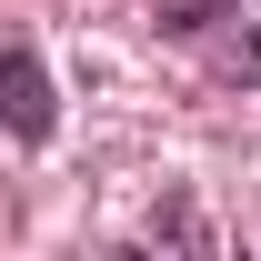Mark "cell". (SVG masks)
<instances>
[{
	"label": "cell",
	"mask_w": 261,
	"mask_h": 261,
	"mask_svg": "<svg viewBox=\"0 0 261 261\" xmlns=\"http://www.w3.org/2000/svg\"><path fill=\"white\" fill-rule=\"evenodd\" d=\"M10 130H20V141L50 130V81H40V50H31V40L10 50Z\"/></svg>",
	"instance_id": "6da1fadb"
},
{
	"label": "cell",
	"mask_w": 261,
	"mask_h": 261,
	"mask_svg": "<svg viewBox=\"0 0 261 261\" xmlns=\"http://www.w3.org/2000/svg\"><path fill=\"white\" fill-rule=\"evenodd\" d=\"M221 10H241V0H151V20H161V31H211Z\"/></svg>",
	"instance_id": "7a4b0ae2"
}]
</instances>
